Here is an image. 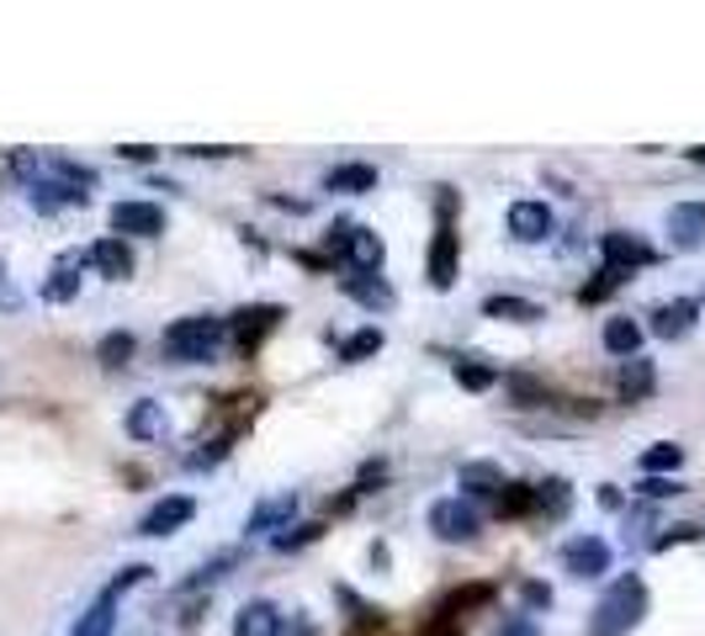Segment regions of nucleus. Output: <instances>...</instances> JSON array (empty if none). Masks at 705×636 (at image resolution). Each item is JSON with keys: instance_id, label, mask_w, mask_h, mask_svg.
Masks as SVG:
<instances>
[{"instance_id": "obj_1", "label": "nucleus", "mask_w": 705, "mask_h": 636, "mask_svg": "<svg viewBox=\"0 0 705 636\" xmlns=\"http://www.w3.org/2000/svg\"><path fill=\"white\" fill-rule=\"evenodd\" d=\"M642 615H647V584L626 573V578H615L610 594L600 599V611L589 620V636H626Z\"/></svg>"}, {"instance_id": "obj_2", "label": "nucleus", "mask_w": 705, "mask_h": 636, "mask_svg": "<svg viewBox=\"0 0 705 636\" xmlns=\"http://www.w3.org/2000/svg\"><path fill=\"white\" fill-rule=\"evenodd\" d=\"M160 345H165V356H171V361H207V356L223 345V318H213V314L175 318Z\"/></svg>"}, {"instance_id": "obj_3", "label": "nucleus", "mask_w": 705, "mask_h": 636, "mask_svg": "<svg viewBox=\"0 0 705 636\" xmlns=\"http://www.w3.org/2000/svg\"><path fill=\"white\" fill-rule=\"evenodd\" d=\"M478 510L472 504H462V499H440L436 510H430V531H436L440 541H478Z\"/></svg>"}, {"instance_id": "obj_4", "label": "nucleus", "mask_w": 705, "mask_h": 636, "mask_svg": "<svg viewBox=\"0 0 705 636\" xmlns=\"http://www.w3.org/2000/svg\"><path fill=\"white\" fill-rule=\"evenodd\" d=\"M562 563L573 578H600V573H610V546L600 536H579L562 546Z\"/></svg>"}, {"instance_id": "obj_5", "label": "nucleus", "mask_w": 705, "mask_h": 636, "mask_svg": "<svg viewBox=\"0 0 705 636\" xmlns=\"http://www.w3.org/2000/svg\"><path fill=\"white\" fill-rule=\"evenodd\" d=\"M510 234L520 239V245L552 239V207H546V202H514L510 207Z\"/></svg>"}, {"instance_id": "obj_6", "label": "nucleus", "mask_w": 705, "mask_h": 636, "mask_svg": "<svg viewBox=\"0 0 705 636\" xmlns=\"http://www.w3.org/2000/svg\"><path fill=\"white\" fill-rule=\"evenodd\" d=\"M600 255H605L610 270H621V276H626L632 266H647V260H653V245H647V239H636V234H621V228H615V234H605V239H600Z\"/></svg>"}, {"instance_id": "obj_7", "label": "nucleus", "mask_w": 705, "mask_h": 636, "mask_svg": "<svg viewBox=\"0 0 705 636\" xmlns=\"http://www.w3.org/2000/svg\"><path fill=\"white\" fill-rule=\"evenodd\" d=\"M112 228H117V234L154 239V234L165 228V213H160L154 202H117V207H112Z\"/></svg>"}, {"instance_id": "obj_8", "label": "nucleus", "mask_w": 705, "mask_h": 636, "mask_svg": "<svg viewBox=\"0 0 705 636\" xmlns=\"http://www.w3.org/2000/svg\"><path fill=\"white\" fill-rule=\"evenodd\" d=\"M668 239H674V249L705 245V202H680V207H668Z\"/></svg>"}, {"instance_id": "obj_9", "label": "nucleus", "mask_w": 705, "mask_h": 636, "mask_svg": "<svg viewBox=\"0 0 705 636\" xmlns=\"http://www.w3.org/2000/svg\"><path fill=\"white\" fill-rule=\"evenodd\" d=\"M196 514V504L186 499V493H175V499H160L154 510L144 514V525H139V536H171V531H181L186 520Z\"/></svg>"}, {"instance_id": "obj_10", "label": "nucleus", "mask_w": 705, "mask_h": 636, "mask_svg": "<svg viewBox=\"0 0 705 636\" xmlns=\"http://www.w3.org/2000/svg\"><path fill=\"white\" fill-rule=\"evenodd\" d=\"M695 314H701V302L674 297V302H663V308L653 314V335L657 340H684V335L695 329Z\"/></svg>"}, {"instance_id": "obj_11", "label": "nucleus", "mask_w": 705, "mask_h": 636, "mask_svg": "<svg viewBox=\"0 0 705 636\" xmlns=\"http://www.w3.org/2000/svg\"><path fill=\"white\" fill-rule=\"evenodd\" d=\"M234 636H282V615L266 599H249L239 615H234Z\"/></svg>"}, {"instance_id": "obj_12", "label": "nucleus", "mask_w": 705, "mask_h": 636, "mask_svg": "<svg viewBox=\"0 0 705 636\" xmlns=\"http://www.w3.org/2000/svg\"><path fill=\"white\" fill-rule=\"evenodd\" d=\"M345 255H350V266H356V276H377V266H382V239L371 234V228H350V245H345Z\"/></svg>"}, {"instance_id": "obj_13", "label": "nucleus", "mask_w": 705, "mask_h": 636, "mask_svg": "<svg viewBox=\"0 0 705 636\" xmlns=\"http://www.w3.org/2000/svg\"><path fill=\"white\" fill-rule=\"evenodd\" d=\"M430 281H436L440 293L457 281V234H451V228H440L436 234V249H430Z\"/></svg>"}, {"instance_id": "obj_14", "label": "nucleus", "mask_w": 705, "mask_h": 636, "mask_svg": "<svg viewBox=\"0 0 705 636\" xmlns=\"http://www.w3.org/2000/svg\"><path fill=\"white\" fill-rule=\"evenodd\" d=\"M91 266H96L101 276H112V281H122V276L133 270V249L122 245V239H101V245L91 249Z\"/></svg>"}, {"instance_id": "obj_15", "label": "nucleus", "mask_w": 705, "mask_h": 636, "mask_svg": "<svg viewBox=\"0 0 705 636\" xmlns=\"http://www.w3.org/2000/svg\"><path fill=\"white\" fill-rule=\"evenodd\" d=\"M605 350L632 361L636 350H642V324H636V318H610L605 324Z\"/></svg>"}, {"instance_id": "obj_16", "label": "nucleus", "mask_w": 705, "mask_h": 636, "mask_svg": "<svg viewBox=\"0 0 705 636\" xmlns=\"http://www.w3.org/2000/svg\"><path fill=\"white\" fill-rule=\"evenodd\" d=\"M345 293L356 297L361 308H392V287L382 276H345Z\"/></svg>"}, {"instance_id": "obj_17", "label": "nucleus", "mask_w": 705, "mask_h": 636, "mask_svg": "<svg viewBox=\"0 0 705 636\" xmlns=\"http://www.w3.org/2000/svg\"><path fill=\"white\" fill-rule=\"evenodd\" d=\"M297 514V493H276V499H266L260 510L249 514V525L244 531H270V525H287Z\"/></svg>"}, {"instance_id": "obj_18", "label": "nucleus", "mask_w": 705, "mask_h": 636, "mask_svg": "<svg viewBox=\"0 0 705 636\" xmlns=\"http://www.w3.org/2000/svg\"><path fill=\"white\" fill-rule=\"evenodd\" d=\"M276 318H282V308H239L234 314V335H239V345H255Z\"/></svg>"}, {"instance_id": "obj_19", "label": "nucleus", "mask_w": 705, "mask_h": 636, "mask_svg": "<svg viewBox=\"0 0 705 636\" xmlns=\"http://www.w3.org/2000/svg\"><path fill=\"white\" fill-rule=\"evenodd\" d=\"M112 605H117V594H101L96 605L80 615V626H74L70 636H112V620H117V615H112Z\"/></svg>"}, {"instance_id": "obj_20", "label": "nucleus", "mask_w": 705, "mask_h": 636, "mask_svg": "<svg viewBox=\"0 0 705 636\" xmlns=\"http://www.w3.org/2000/svg\"><path fill=\"white\" fill-rule=\"evenodd\" d=\"M324 186H329V192H371V186H377V171H371V165H340V171L324 175Z\"/></svg>"}, {"instance_id": "obj_21", "label": "nucleus", "mask_w": 705, "mask_h": 636, "mask_svg": "<svg viewBox=\"0 0 705 636\" xmlns=\"http://www.w3.org/2000/svg\"><path fill=\"white\" fill-rule=\"evenodd\" d=\"M483 314L488 318H510V324H535V318H541V308H535V302H525V297H488Z\"/></svg>"}, {"instance_id": "obj_22", "label": "nucleus", "mask_w": 705, "mask_h": 636, "mask_svg": "<svg viewBox=\"0 0 705 636\" xmlns=\"http://www.w3.org/2000/svg\"><path fill=\"white\" fill-rule=\"evenodd\" d=\"M653 361H642V356H632L626 367H621V398H647L653 392Z\"/></svg>"}, {"instance_id": "obj_23", "label": "nucleus", "mask_w": 705, "mask_h": 636, "mask_svg": "<svg viewBox=\"0 0 705 636\" xmlns=\"http://www.w3.org/2000/svg\"><path fill=\"white\" fill-rule=\"evenodd\" d=\"M462 489L467 493H504V472L493 462H467L462 466Z\"/></svg>"}, {"instance_id": "obj_24", "label": "nucleus", "mask_w": 705, "mask_h": 636, "mask_svg": "<svg viewBox=\"0 0 705 636\" xmlns=\"http://www.w3.org/2000/svg\"><path fill=\"white\" fill-rule=\"evenodd\" d=\"M127 430H133L139 441H154V435L165 430V414H160V403H154V398H144V403L127 414Z\"/></svg>"}, {"instance_id": "obj_25", "label": "nucleus", "mask_w": 705, "mask_h": 636, "mask_svg": "<svg viewBox=\"0 0 705 636\" xmlns=\"http://www.w3.org/2000/svg\"><path fill=\"white\" fill-rule=\"evenodd\" d=\"M568 504H573V493H568V483H562V478L535 483V510H541V514H568Z\"/></svg>"}, {"instance_id": "obj_26", "label": "nucleus", "mask_w": 705, "mask_h": 636, "mask_svg": "<svg viewBox=\"0 0 705 636\" xmlns=\"http://www.w3.org/2000/svg\"><path fill=\"white\" fill-rule=\"evenodd\" d=\"M680 462H684V451L674 441H663V445H653V451H642V472H674Z\"/></svg>"}, {"instance_id": "obj_27", "label": "nucleus", "mask_w": 705, "mask_h": 636, "mask_svg": "<svg viewBox=\"0 0 705 636\" xmlns=\"http://www.w3.org/2000/svg\"><path fill=\"white\" fill-rule=\"evenodd\" d=\"M74 287H80V276H74V255H70L64 266L53 270V281L43 287V297H49V302H64V297H74Z\"/></svg>"}, {"instance_id": "obj_28", "label": "nucleus", "mask_w": 705, "mask_h": 636, "mask_svg": "<svg viewBox=\"0 0 705 636\" xmlns=\"http://www.w3.org/2000/svg\"><path fill=\"white\" fill-rule=\"evenodd\" d=\"M535 510V489H525V483H504V493H499V514H525Z\"/></svg>"}, {"instance_id": "obj_29", "label": "nucleus", "mask_w": 705, "mask_h": 636, "mask_svg": "<svg viewBox=\"0 0 705 636\" xmlns=\"http://www.w3.org/2000/svg\"><path fill=\"white\" fill-rule=\"evenodd\" d=\"M96 356H101V367H122V361L133 356V335H106Z\"/></svg>"}, {"instance_id": "obj_30", "label": "nucleus", "mask_w": 705, "mask_h": 636, "mask_svg": "<svg viewBox=\"0 0 705 636\" xmlns=\"http://www.w3.org/2000/svg\"><path fill=\"white\" fill-rule=\"evenodd\" d=\"M457 382H462V388H472V392H483V388H493V367H478V361H457Z\"/></svg>"}, {"instance_id": "obj_31", "label": "nucleus", "mask_w": 705, "mask_h": 636, "mask_svg": "<svg viewBox=\"0 0 705 636\" xmlns=\"http://www.w3.org/2000/svg\"><path fill=\"white\" fill-rule=\"evenodd\" d=\"M371 350H382V329H361L356 340H345V361H361V356H371Z\"/></svg>"}, {"instance_id": "obj_32", "label": "nucleus", "mask_w": 705, "mask_h": 636, "mask_svg": "<svg viewBox=\"0 0 705 636\" xmlns=\"http://www.w3.org/2000/svg\"><path fill=\"white\" fill-rule=\"evenodd\" d=\"M510 392L520 398V409H531V403H541V388H535L531 377H510Z\"/></svg>"}, {"instance_id": "obj_33", "label": "nucleus", "mask_w": 705, "mask_h": 636, "mask_svg": "<svg viewBox=\"0 0 705 636\" xmlns=\"http://www.w3.org/2000/svg\"><path fill=\"white\" fill-rule=\"evenodd\" d=\"M493 636H535V626L525 620V615H504V620H499V632H493Z\"/></svg>"}, {"instance_id": "obj_34", "label": "nucleus", "mask_w": 705, "mask_h": 636, "mask_svg": "<svg viewBox=\"0 0 705 636\" xmlns=\"http://www.w3.org/2000/svg\"><path fill=\"white\" fill-rule=\"evenodd\" d=\"M520 594H525V605H531V611H552V588H546V584H525Z\"/></svg>"}, {"instance_id": "obj_35", "label": "nucleus", "mask_w": 705, "mask_h": 636, "mask_svg": "<svg viewBox=\"0 0 705 636\" xmlns=\"http://www.w3.org/2000/svg\"><path fill=\"white\" fill-rule=\"evenodd\" d=\"M642 493H647V499H668V493H680V483H668V478H647Z\"/></svg>"}]
</instances>
